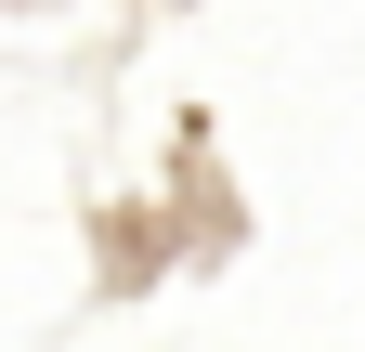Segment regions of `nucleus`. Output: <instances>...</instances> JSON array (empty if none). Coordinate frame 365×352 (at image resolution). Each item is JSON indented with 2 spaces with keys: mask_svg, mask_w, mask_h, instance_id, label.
I'll list each match as a JSON object with an SVG mask.
<instances>
[]
</instances>
